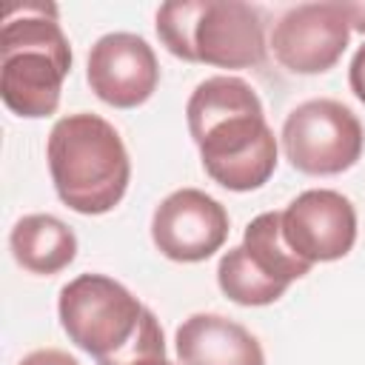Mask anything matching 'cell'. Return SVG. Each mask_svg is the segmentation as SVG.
Returning a JSON list of instances; mask_svg holds the SVG:
<instances>
[{
  "mask_svg": "<svg viewBox=\"0 0 365 365\" xmlns=\"http://www.w3.org/2000/svg\"><path fill=\"white\" fill-rule=\"evenodd\" d=\"M188 134L205 174L228 191L262 188L277 171V137L259 94L234 74L197 83L185 103Z\"/></svg>",
  "mask_w": 365,
  "mask_h": 365,
  "instance_id": "obj_1",
  "label": "cell"
},
{
  "mask_svg": "<svg viewBox=\"0 0 365 365\" xmlns=\"http://www.w3.org/2000/svg\"><path fill=\"white\" fill-rule=\"evenodd\" d=\"M57 317L68 339L97 365H137L165 356L160 319L123 282L80 274L60 288Z\"/></svg>",
  "mask_w": 365,
  "mask_h": 365,
  "instance_id": "obj_2",
  "label": "cell"
},
{
  "mask_svg": "<svg viewBox=\"0 0 365 365\" xmlns=\"http://www.w3.org/2000/svg\"><path fill=\"white\" fill-rule=\"evenodd\" d=\"M71 71V43L57 6L43 0L6 3L0 26V97L26 120L51 117Z\"/></svg>",
  "mask_w": 365,
  "mask_h": 365,
  "instance_id": "obj_3",
  "label": "cell"
},
{
  "mask_svg": "<svg viewBox=\"0 0 365 365\" xmlns=\"http://www.w3.org/2000/svg\"><path fill=\"white\" fill-rule=\"evenodd\" d=\"M46 160L60 202L77 214H108L125 197L131 160L120 131L100 114L60 117L48 131Z\"/></svg>",
  "mask_w": 365,
  "mask_h": 365,
  "instance_id": "obj_4",
  "label": "cell"
},
{
  "mask_svg": "<svg viewBox=\"0 0 365 365\" xmlns=\"http://www.w3.org/2000/svg\"><path fill=\"white\" fill-rule=\"evenodd\" d=\"M157 37L180 60L251 68L265 60V23L242 0H171L157 9Z\"/></svg>",
  "mask_w": 365,
  "mask_h": 365,
  "instance_id": "obj_5",
  "label": "cell"
},
{
  "mask_svg": "<svg viewBox=\"0 0 365 365\" xmlns=\"http://www.w3.org/2000/svg\"><path fill=\"white\" fill-rule=\"evenodd\" d=\"M279 143L285 160L299 174L334 177L359 163L365 131L359 117L345 103L314 97L288 111Z\"/></svg>",
  "mask_w": 365,
  "mask_h": 365,
  "instance_id": "obj_6",
  "label": "cell"
},
{
  "mask_svg": "<svg viewBox=\"0 0 365 365\" xmlns=\"http://www.w3.org/2000/svg\"><path fill=\"white\" fill-rule=\"evenodd\" d=\"M348 40L351 23L342 0H325L288 9L274 23L268 46L282 68L294 74H322L339 63Z\"/></svg>",
  "mask_w": 365,
  "mask_h": 365,
  "instance_id": "obj_7",
  "label": "cell"
},
{
  "mask_svg": "<svg viewBox=\"0 0 365 365\" xmlns=\"http://www.w3.org/2000/svg\"><path fill=\"white\" fill-rule=\"evenodd\" d=\"M154 248L174 262H202L228 240V211L200 188L171 191L151 214Z\"/></svg>",
  "mask_w": 365,
  "mask_h": 365,
  "instance_id": "obj_8",
  "label": "cell"
},
{
  "mask_svg": "<svg viewBox=\"0 0 365 365\" xmlns=\"http://www.w3.org/2000/svg\"><path fill=\"white\" fill-rule=\"evenodd\" d=\"M282 237L311 265L342 259L356 242V211L334 188H308L282 208Z\"/></svg>",
  "mask_w": 365,
  "mask_h": 365,
  "instance_id": "obj_9",
  "label": "cell"
},
{
  "mask_svg": "<svg viewBox=\"0 0 365 365\" xmlns=\"http://www.w3.org/2000/svg\"><path fill=\"white\" fill-rule=\"evenodd\" d=\"M91 91L114 108L143 106L160 86V63L154 48L131 31L103 34L86 60Z\"/></svg>",
  "mask_w": 365,
  "mask_h": 365,
  "instance_id": "obj_10",
  "label": "cell"
},
{
  "mask_svg": "<svg viewBox=\"0 0 365 365\" xmlns=\"http://www.w3.org/2000/svg\"><path fill=\"white\" fill-rule=\"evenodd\" d=\"M180 365H265L259 339L222 314H191L174 334Z\"/></svg>",
  "mask_w": 365,
  "mask_h": 365,
  "instance_id": "obj_11",
  "label": "cell"
},
{
  "mask_svg": "<svg viewBox=\"0 0 365 365\" xmlns=\"http://www.w3.org/2000/svg\"><path fill=\"white\" fill-rule=\"evenodd\" d=\"M14 262L37 277H51L68 268L77 257V234L54 214H26L9 234Z\"/></svg>",
  "mask_w": 365,
  "mask_h": 365,
  "instance_id": "obj_12",
  "label": "cell"
},
{
  "mask_svg": "<svg viewBox=\"0 0 365 365\" xmlns=\"http://www.w3.org/2000/svg\"><path fill=\"white\" fill-rule=\"evenodd\" d=\"M242 248L248 251V257L277 282L291 285L297 279H302L305 274H311V262L299 259L291 245L282 237V211H262L257 214L242 234Z\"/></svg>",
  "mask_w": 365,
  "mask_h": 365,
  "instance_id": "obj_13",
  "label": "cell"
},
{
  "mask_svg": "<svg viewBox=\"0 0 365 365\" xmlns=\"http://www.w3.org/2000/svg\"><path fill=\"white\" fill-rule=\"evenodd\" d=\"M217 285L220 291L237 302V305H245V308H259V305H271L277 302L288 285L271 279L251 257L242 245H234L228 248L222 257H220V265H217Z\"/></svg>",
  "mask_w": 365,
  "mask_h": 365,
  "instance_id": "obj_14",
  "label": "cell"
},
{
  "mask_svg": "<svg viewBox=\"0 0 365 365\" xmlns=\"http://www.w3.org/2000/svg\"><path fill=\"white\" fill-rule=\"evenodd\" d=\"M17 365H80V362L60 348H37V351L26 354Z\"/></svg>",
  "mask_w": 365,
  "mask_h": 365,
  "instance_id": "obj_15",
  "label": "cell"
},
{
  "mask_svg": "<svg viewBox=\"0 0 365 365\" xmlns=\"http://www.w3.org/2000/svg\"><path fill=\"white\" fill-rule=\"evenodd\" d=\"M348 86L359 103H365V43L354 51L351 66H348Z\"/></svg>",
  "mask_w": 365,
  "mask_h": 365,
  "instance_id": "obj_16",
  "label": "cell"
},
{
  "mask_svg": "<svg viewBox=\"0 0 365 365\" xmlns=\"http://www.w3.org/2000/svg\"><path fill=\"white\" fill-rule=\"evenodd\" d=\"M342 11L351 23V31H359L365 34V0H351V3H342Z\"/></svg>",
  "mask_w": 365,
  "mask_h": 365,
  "instance_id": "obj_17",
  "label": "cell"
},
{
  "mask_svg": "<svg viewBox=\"0 0 365 365\" xmlns=\"http://www.w3.org/2000/svg\"><path fill=\"white\" fill-rule=\"evenodd\" d=\"M137 365H177V362H171V359H165V356H154V359H143V362H137Z\"/></svg>",
  "mask_w": 365,
  "mask_h": 365,
  "instance_id": "obj_18",
  "label": "cell"
}]
</instances>
